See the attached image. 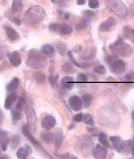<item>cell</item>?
Segmentation results:
<instances>
[{
  "label": "cell",
  "mask_w": 134,
  "mask_h": 159,
  "mask_svg": "<svg viewBox=\"0 0 134 159\" xmlns=\"http://www.w3.org/2000/svg\"><path fill=\"white\" fill-rule=\"evenodd\" d=\"M47 65V58L38 50H31L27 58V66L33 70H41Z\"/></svg>",
  "instance_id": "7a4b0ae2"
},
{
  "label": "cell",
  "mask_w": 134,
  "mask_h": 159,
  "mask_svg": "<svg viewBox=\"0 0 134 159\" xmlns=\"http://www.w3.org/2000/svg\"><path fill=\"white\" fill-rule=\"evenodd\" d=\"M18 84H20V80L15 77V79L11 80V82L7 85V91H9V92H14V91H16V89L18 88Z\"/></svg>",
  "instance_id": "cb8c5ba5"
},
{
  "label": "cell",
  "mask_w": 134,
  "mask_h": 159,
  "mask_svg": "<svg viewBox=\"0 0 134 159\" xmlns=\"http://www.w3.org/2000/svg\"><path fill=\"white\" fill-rule=\"evenodd\" d=\"M59 159H77V158L75 156H73V155H70V153H65V155H60Z\"/></svg>",
  "instance_id": "f35d334b"
},
{
  "label": "cell",
  "mask_w": 134,
  "mask_h": 159,
  "mask_svg": "<svg viewBox=\"0 0 134 159\" xmlns=\"http://www.w3.org/2000/svg\"><path fill=\"white\" fill-rule=\"evenodd\" d=\"M110 141L114 143V147H115V146H117L118 143L121 142V138H119V136H111Z\"/></svg>",
  "instance_id": "60d3db41"
},
{
  "label": "cell",
  "mask_w": 134,
  "mask_h": 159,
  "mask_svg": "<svg viewBox=\"0 0 134 159\" xmlns=\"http://www.w3.org/2000/svg\"><path fill=\"white\" fill-rule=\"evenodd\" d=\"M50 83L52 86H56V84H57V75H51L50 76Z\"/></svg>",
  "instance_id": "ee69618b"
},
{
  "label": "cell",
  "mask_w": 134,
  "mask_h": 159,
  "mask_svg": "<svg viewBox=\"0 0 134 159\" xmlns=\"http://www.w3.org/2000/svg\"><path fill=\"white\" fill-rule=\"evenodd\" d=\"M74 120L75 122H82L83 120V114H77V115H75L74 116Z\"/></svg>",
  "instance_id": "7bdbcfd3"
},
{
  "label": "cell",
  "mask_w": 134,
  "mask_h": 159,
  "mask_svg": "<svg viewBox=\"0 0 134 159\" xmlns=\"http://www.w3.org/2000/svg\"><path fill=\"white\" fill-rule=\"evenodd\" d=\"M11 115H13V119H14V120H15V122H17V120H20V119L22 118V110L14 109L13 113H11Z\"/></svg>",
  "instance_id": "4dcf8cb0"
},
{
  "label": "cell",
  "mask_w": 134,
  "mask_h": 159,
  "mask_svg": "<svg viewBox=\"0 0 134 159\" xmlns=\"http://www.w3.org/2000/svg\"><path fill=\"white\" fill-rule=\"evenodd\" d=\"M3 118H5V116H3L2 110L0 109V125H1V124H2V122H3Z\"/></svg>",
  "instance_id": "f6af8a7d"
},
{
  "label": "cell",
  "mask_w": 134,
  "mask_h": 159,
  "mask_svg": "<svg viewBox=\"0 0 134 159\" xmlns=\"http://www.w3.org/2000/svg\"><path fill=\"white\" fill-rule=\"evenodd\" d=\"M51 2H52V3H56V5H61L63 0H51Z\"/></svg>",
  "instance_id": "bcb514c9"
},
{
  "label": "cell",
  "mask_w": 134,
  "mask_h": 159,
  "mask_svg": "<svg viewBox=\"0 0 134 159\" xmlns=\"http://www.w3.org/2000/svg\"><path fill=\"white\" fill-rule=\"evenodd\" d=\"M68 103H69L70 108H72L73 110H75V111H80V110L82 109V107H83L82 99L77 96L70 97L69 100H68Z\"/></svg>",
  "instance_id": "9c48e42d"
},
{
  "label": "cell",
  "mask_w": 134,
  "mask_h": 159,
  "mask_svg": "<svg viewBox=\"0 0 134 159\" xmlns=\"http://www.w3.org/2000/svg\"><path fill=\"white\" fill-rule=\"evenodd\" d=\"M131 75H132V76H133V79H134V70L131 73Z\"/></svg>",
  "instance_id": "681fc988"
},
{
  "label": "cell",
  "mask_w": 134,
  "mask_h": 159,
  "mask_svg": "<svg viewBox=\"0 0 134 159\" xmlns=\"http://www.w3.org/2000/svg\"><path fill=\"white\" fill-rule=\"evenodd\" d=\"M82 122H84L87 125H93L94 120L90 114H83V120Z\"/></svg>",
  "instance_id": "f1b7e54d"
},
{
  "label": "cell",
  "mask_w": 134,
  "mask_h": 159,
  "mask_svg": "<svg viewBox=\"0 0 134 159\" xmlns=\"http://www.w3.org/2000/svg\"><path fill=\"white\" fill-rule=\"evenodd\" d=\"M89 7L91 9H96L99 7V0H89Z\"/></svg>",
  "instance_id": "d590c367"
},
{
  "label": "cell",
  "mask_w": 134,
  "mask_h": 159,
  "mask_svg": "<svg viewBox=\"0 0 134 159\" xmlns=\"http://www.w3.org/2000/svg\"><path fill=\"white\" fill-rule=\"evenodd\" d=\"M11 144H13V148H14V149H15V148H16V147L18 146V144H20V138H18L17 135H15L13 138V143H11Z\"/></svg>",
  "instance_id": "b9f144b4"
},
{
  "label": "cell",
  "mask_w": 134,
  "mask_h": 159,
  "mask_svg": "<svg viewBox=\"0 0 134 159\" xmlns=\"http://www.w3.org/2000/svg\"><path fill=\"white\" fill-rule=\"evenodd\" d=\"M125 68H126V64L121 59H115L113 63H110V70L114 74L121 75L125 72Z\"/></svg>",
  "instance_id": "8992f818"
},
{
  "label": "cell",
  "mask_w": 134,
  "mask_h": 159,
  "mask_svg": "<svg viewBox=\"0 0 134 159\" xmlns=\"http://www.w3.org/2000/svg\"><path fill=\"white\" fill-rule=\"evenodd\" d=\"M96 16H97V14L94 13L93 10L89 9V10H84V11H83V18H84V20H93Z\"/></svg>",
  "instance_id": "83f0119b"
},
{
  "label": "cell",
  "mask_w": 134,
  "mask_h": 159,
  "mask_svg": "<svg viewBox=\"0 0 134 159\" xmlns=\"http://www.w3.org/2000/svg\"><path fill=\"white\" fill-rule=\"evenodd\" d=\"M132 118H133V120H134V111L132 113Z\"/></svg>",
  "instance_id": "f907efd6"
},
{
  "label": "cell",
  "mask_w": 134,
  "mask_h": 159,
  "mask_svg": "<svg viewBox=\"0 0 134 159\" xmlns=\"http://www.w3.org/2000/svg\"><path fill=\"white\" fill-rule=\"evenodd\" d=\"M9 61L11 64V66L14 67H18L22 63V58H20V52H17V51H14V52L9 53Z\"/></svg>",
  "instance_id": "4fadbf2b"
},
{
  "label": "cell",
  "mask_w": 134,
  "mask_h": 159,
  "mask_svg": "<svg viewBox=\"0 0 134 159\" xmlns=\"http://www.w3.org/2000/svg\"><path fill=\"white\" fill-rule=\"evenodd\" d=\"M61 70H64V72H67V73H69V72H74V70H75V68H74V66L72 65V64L65 63L64 65H63V67H61Z\"/></svg>",
  "instance_id": "d6a6232c"
},
{
  "label": "cell",
  "mask_w": 134,
  "mask_h": 159,
  "mask_svg": "<svg viewBox=\"0 0 134 159\" xmlns=\"http://www.w3.org/2000/svg\"><path fill=\"white\" fill-rule=\"evenodd\" d=\"M44 18H46V10L43 9V7L41 6L31 7L30 9H27V11L25 13V16H24L25 23L29 24V25L39 24Z\"/></svg>",
  "instance_id": "6da1fadb"
},
{
  "label": "cell",
  "mask_w": 134,
  "mask_h": 159,
  "mask_svg": "<svg viewBox=\"0 0 134 159\" xmlns=\"http://www.w3.org/2000/svg\"><path fill=\"white\" fill-rule=\"evenodd\" d=\"M8 143H9V139L5 132H0V148L2 151H6L7 147H8Z\"/></svg>",
  "instance_id": "2e32d148"
},
{
  "label": "cell",
  "mask_w": 134,
  "mask_h": 159,
  "mask_svg": "<svg viewBox=\"0 0 134 159\" xmlns=\"http://www.w3.org/2000/svg\"><path fill=\"white\" fill-rule=\"evenodd\" d=\"M22 132L24 133V135L26 136L27 139L30 140L31 142L33 143V144H34L35 147H37V148H40V144H39V142H38L37 140H35V139L33 138V136H32V134H31L30 131H29V129H27V126H25V125L23 126V129H22Z\"/></svg>",
  "instance_id": "e0dca14e"
},
{
  "label": "cell",
  "mask_w": 134,
  "mask_h": 159,
  "mask_svg": "<svg viewBox=\"0 0 134 159\" xmlns=\"http://www.w3.org/2000/svg\"><path fill=\"white\" fill-rule=\"evenodd\" d=\"M81 99H82L83 106L85 107V108H87V107L92 103V96H91V94H87V93H85V94H83V97H82Z\"/></svg>",
  "instance_id": "4316f807"
},
{
  "label": "cell",
  "mask_w": 134,
  "mask_h": 159,
  "mask_svg": "<svg viewBox=\"0 0 134 159\" xmlns=\"http://www.w3.org/2000/svg\"><path fill=\"white\" fill-rule=\"evenodd\" d=\"M23 9V0H13L11 2V11L14 14H18Z\"/></svg>",
  "instance_id": "9a60e30c"
},
{
  "label": "cell",
  "mask_w": 134,
  "mask_h": 159,
  "mask_svg": "<svg viewBox=\"0 0 134 159\" xmlns=\"http://www.w3.org/2000/svg\"><path fill=\"white\" fill-rule=\"evenodd\" d=\"M55 144H56V148H59L60 147V143L63 142V132L60 129H58L56 134H55Z\"/></svg>",
  "instance_id": "484cf974"
},
{
  "label": "cell",
  "mask_w": 134,
  "mask_h": 159,
  "mask_svg": "<svg viewBox=\"0 0 134 159\" xmlns=\"http://www.w3.org/2000/svg\"><path fill=\"white\" fill-rule=\"evenodd\" d=\"M110 49L113 50V51H115L117 55L123 56V57L131 56V53H132V48L128 46V44H126V43L123 41L122 38H119L114 44H111Z\"/></svg>",
  "instance_id": "277c9868"
},
{
  "label": "cell",
  "mask_w": 134,
  "mask_h": 159,
  "mask_svg": "<svg viewBox=\"0 0 134 159\" xmlns=\"http://www.w3.org/2000/svg\"><path fill=\"white\" fill-rule=\"evenodd\" d=\"M5 31H6L7 38H8L11 42H15V41H17V40L20 39V35H18V33L16 32V30H15L14 27L10 26V25H6V26H5Z\"/></svg>",
  "instance_id": "8fae6325"
},
{
  "label": "cell",
  "mask_w": 134,
  "mask_h": 159,
  "mask_svg": "<svg viewBox=\"0 0 134 159\" xmlns=\"http://www.w3.org/2000/svg\"><path fill=\"white\" fill-rule=\"evenodd\" d=\"M92 149H93V142H92L91 138H89V136H83V138L81 139L80 150L83 152L84 156H87V155L92 151Z\"/></svg>",
  "instance_id": "5b68a950"
},
{
  "label": "cell",
  "mask_w": 134,
  "mask_h": 159,
  "mask_svg": "<svg viewBox=\"0 0 134 159\" xmlns=\"http://www.w3.org/2000/svg\"><path fill=\"white\" fill-rule=\"evenodd\" d=\"M35 80H37L39 83H43L44 81H46V76H44L42 73H38L37 75H35Z\"/></svg>",
  "instance_id": "8d00e7d4"
},
{
  "label": "cell",
  "mask_w": 134,
  "mask_h": 159,
  "mask_svg": "<svg viewBox=\"0 0 134 159\" xmlns=\"http://www.w3.org/2000/svg\"><path fill=\"white\" fill-rule=\"evenodd\" d=\"M76 81L78 83H85V82H87V76L85 75V74L81 73V74H78V75H77Z\"/></svg>",
  "instance_id": "836d02e7"
},
{
  "label": "cell",
  "mask_w": 134,
  "mask_h": 159,
  "mask_svg": "<svg viewBox=\"0 0 134 159\" xmlns=\"http://www.w3.org/2000/svg\"><path fill=\"white\" fill-rule=\"evenodd\" d=\"M93 155L96 159H105L107 156V148L104 147L102 144L101 146H96Z\"/></svg>",
  "instance_id": "7c38bea8"
},
{
  "label": "cell",
  "mask_w": 134,
  "mask_h": 159,
  "mask_svg": "<svg viewBox=\"0 0 134 159\" xmlns=\"http://www.w3.org/2000/svg\"><path fill=\"white\" fill-rule=\"evenodd\" d=\"M56 125V119H55L54 116L51 115H46L42 118V126H43L44 129H51L52 127H55Z\"/></svg>",
  "instance_id": "30bf717a"
},
{
  "label": "cell",
  "mask_w": 134,
  "mask_h": 159,
  "mask_svg": "<svg viewBox=\"0 0 134 159\" xmlns=\"http://www.w3.org/2000/svg\"><path fill=\"white\" fill-rule=\"evenodd\" d=\"M76 2H77V5H84L87 1H85V0H77Z\"/></svg>",
  "instance_id": "7dc6e473"
},
{
  "label": "cell",
  "mask_w": 134,
  "mask_h": 159,
  "mask_svg": "<svg viewBox=\"0 0 134 159\" xmlns=\"http://www.w3.org/2000/svg\"><path fill=\"white\" fill-rule=\"evenodd\" d=\"M41 138H42V140H43L44 142L47 143H51L55 140V135L50 132H43L41 134Z\"/></svg>",
  "instance_id": "d4e9b609"
},
{
  "label": "cell",
  "mask_w": 134,
  "mask_h": 159,
  "mask_svg": "<svg viewBox=\"0 0 134 159\" xmlns=\"http://www.w3.org/2000/svg\"><path fill=\"white\" fill-rule=\"evenodd\" d=\"M16 109L18 110H22L23 109V106H24V103H25V100H24V98H18L16 101Z\"/></svg>",
  "instance_id": "e575fe53"
},
{
  "label": "cell",
  "mask_w": 134,
  "mask_h": 159,
  "mask_svg": "<svg viewBox=\"0 0 134 159\" xmlns=\"http://www.w3.org/2000/svg\"><path fill=\"white\" fill-rule=\"evenodd\" d=\"M87 26V20H84V18H83V20L78 23V25H77V29H78V30H80V29H85Z\"/></svg>",
  "instance_id": "ab89813d"
},
{
  "label": "cell",
  "mask_w": 134,
  "mask_h": 159,
  "mask_svg": "<svg viewBox=\"0 0 134 159\" xmlns=\"http://www.w3.org/2000/svg\"><path fill=\"white\" fill-rule=\"evenodd\" d=\"M41 52L43 53L44 56L50 57L54 55L55 49H54V47L50 46V44H44V46H42V48H41Z\"/></svg>",
  "instance_id": "7402d4cb"
},
{
  "label": "cell",
  "mask_w": 134,
  "mask_h": 159,
  "mask_svg": "<svg viewBox=\"0 0 134 159\" xmlns=\"http://www.w3.org/2000/svg\"><path fill=\"white\" fill-rule=\"evenodd\" d=\"M61 85L64 86L65 89L70 90L74 86V80L70 76H65L61 79Z\"/></svg>",
  "instance_id": "ffe728a7"
},
{
  "label": "cell",
  "mask_w": 134,
  "mask_h": 159,
  "mask_svg": "<svg viewBox=\"0 0 134 159\" xmlns=\"http://www.w3.org/2000/svg\"><path fill=\"white\" fill-rule=\"evenodd\" d=\"M49 30L52 31V32H58V30H59V24L51 23L50 25H49Z\"/></svg>",
  "instance_id": "74e56055"
},
{
  "label": "cell",
  "mask_w": 134,
  "mask_h": 159,
  "mask_svg": "<svg viewBox=\"0 0 134 159\" xmlns=\"http://www.w3.org/2000/svg\"><path fill=\"white\" fill-rule=\"evenodd\" d=\"M132 146H133L132 141H125V142H119L117 146H115V149L119 152L127 155L132 151Z\"/></svg>",
  "instance_id": "ba28073f"
},
{
  "label": "cell",
  "mask_w": 134,
  "mask_h": 159,
  "mask_svg": "<svg viewBox=\"0 0 134 159\" xmlns=\"http://www.w3.org/2000/svg\"><path fill=\"white\" fill-rule=\"evenodd\" d=\"M0 159H7L6 157H0Z\"/></svg>",
  "instance_id": "816d5d0a"
},
{
  "label": "cell",
  "mask_w": 134,
  "mask_h": 159,
  "mask_svg": "<svg viewBox=\"0 0 134 159\" xmlns=\"http://www.w3.org/2000/svg\"><path fill=\"white\" fill-rule=\"evenodd\" d=\"M93 72L96 74H99V75H104V74L106 73V68H105V66H102V65H98V66L94 67Z\"/></svg>",
  "instance_id": "1f68e13d"
},
{
  "label": "cell",
  "mask_w": 134,
  "mask_h": 159,
  "mask_svg": "<svg viewBox=\"0 0 134 159\" xmlns=\"http://www.w3.org/2000/svg\"><path fill=\"white\" fill-rule=\"evenodd\" d=\"M17 101V97L15 93H10L9 96L6 98V101H5V108L6 109H9L10 107H11V105L13 103H15Z\"/></svg>",
  "instance_id": "44dd1931"
},
{
  "label": "cell",
  "mask_w": 134,
  "mask_h": 159,
  "mask_svg": "<svg viewBox=\"0 0 134 159\" xmlns=\"http://www.w3.org/2000/svg\"><path fill=\"white\" fill-rule=\"evenodd\" d=\"M123 35H124L125 39L130 40L134 43V30L130 26H125L123 29Z\"/></svg>",
  "instance_id": "d6986e66"
},
{
  "label": "cell",
  "mask_w": 134,
  "mask_h": 159,
  "mask_svg": "<svg viewBox=\"0 0 134 159\" xmlns=\"http://www.w3.org/2000/svg\"><path fill=\"white\" fill-rule=\"evenodd\" d=\"M60 35H69L73 32V27L68 25V24H61L59 25V30H58Z\"/></svg>",
  "instance_id": "ac0fdd59"
},
{
  "label": "cell",
  "mask_w": 134,
  "mask_h": 159,
  "mask_svg": "<svg viewBox=\"0 0 134 159\" xmlns=\"http://www.w3.org/2000/svg\"><path fill=\"white\" fill-rule=\"evenodd\" d=\"M30 148L26 147V148H20L17 150V158L18 159H26L29 153H30Z\"/></svg>",
  "instance_id": "603a6c76"
},
{
  "label": "cell",
  "mask_w": 134,
  "mask_h": 159,
  "mask_svg": "<svg viewBox=\"0 0 134 159\" xmlns=\"http://www.w3.org/2000/svg\"><path fill=\"white\" fill-rule=\"evenodd\" d=\"M99 142L104 147H106V148L109 147V142H108V140H107V136L105 135L104 133H100V134H99Z\"/></svg>",
  "instance_id": "f546056e"
},
{
  "label": "cell",
  "mask_w": 134,
  "mask_h": 159,
  "mask_svg": "<svg viewBox=\"0 0 134 159\" xmlns=\"http://www.w3.org/2000/svg\"><path fill=\"white\" fill-rule=\"evenodd\" d=\"M132 153H133V155H134V144H133V146H132Z\"/></svg>",
  "instance_id": "c3c4849f"
},
{
  "label": "cell",
  "mask_w": 134,
  "mask_h": 159,
  "mask_svg": "<svg viewBox=\"0 0 134 159\" xmlns=\"http://www.w3.org/2000/svg\"><path fill=\"white\" fill-rule=\"evenodd\" d=\"M26 117H27V124L33 127L35 125V113H34V110L31 107H29L26 110Z\"/></svg>",
  "instance_id": "5bb4252c"
},
{
  "label": "cell",
  "mask_w": 134,
  "mask_h": 159,
  "mask_svg": "<svg viewBox=\"0 0 134 159\" xmlns=\"http://www.w3.org/2000/svg\"><path fill=\"white\" fill-rule=\"evenodd\" d=\"M116 24H117L116 18H114V17H108L107 20H102L100 23L99 30H100V32H108V31H110Z\"/></svg>",
  "instance_id": "52a82bcc"
},
{
  "label": "cell",
  "mask_w": 134,
  "mask_h": 159,
  "mask_svg": "<svg viewBox=\"0 0 134 159\" xmlns=\"http://www.w3.org/2000/svg\"><path fill=\"white\" fill-rule=\"evenodd\" d=\"M105 3L113 13L116 14V16L121 18H125L127 16V7L122 0H105Z\"/></svg>",
  "instance_id": "3957f363"
}]
</instances>
